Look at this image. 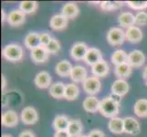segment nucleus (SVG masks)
<instances>
[{"mask_svg": "<svg viewBox=\"0 0 147 137\" xmlns=\"http://www.w3.org/2000/svg\"><path fill=\"white\" fill-rule=\"evenodd\" d=\"M99 111L106 118L117 117L120 111V101L113 96H107L100 101Z\"/></svg>", "mask_w": 147, "mask_h": 137, "instance_id": "obj_1", "label": "nucleus"}, {"mask_svg": "<svg viewBox=\"0 0 147 137\" xmlns=\"http://www.w3.org/2000/svg\"><path fill=\"white\" fill-rule=\"evenodd\" d=\"M2 55L5 59L11 62H18L22 60L24 56V49L19 44L17 43H10L2 50Z\"/></svg>", "mask_w": 147, "mask_h": 137, "instance_id": "obj_2", "label": "nucleus"}, {"mask_svg": "<svg viewBox=\"0 0 147 137\" xmlns=\"http://www.w3.org/2000/svg\"><path fill=\"white\" fill-rule=\"evenodd\" d=\"M106 38H107L108 43L111 46H113V47L123 45L126 40L125 32L121 28L117 27L111 28L107 32V37Z\"/></svg>", "mask_w": 147, "mask_h": 137, "instance_id": "obj_3", "label": "nucleus"}, {"mask_svg": "<svg viewBox=\"0 0 147 137\" xmlns=\"http://www.w3.org/2000/svg\"><path fill=\"white\" fill-rule=\"evenodd\" d=\"M82 86L86 93L90 96H94L100 91L101 82L100 78L96 77V76H90L85 80V82L82 83Z\"/></svg>", "mask_w": 147, "mask_h": 137, "instance_id": "obj_4", "label": "nucleus"}, {"mask_svg": "<svg viewBox=\"0 0 147 137\" xmlns=\"http://www.w3.org/2000/svg\"><path fill=\"white\" fill-rule=\"evenodd\" d=\"M20 119H21L22 123L27 125H32L37 124L38 121V113L37 110L32 106H28L25 107L21 111V114H20Z\"/></svg>", "mask_w": 147, "mask_h": 137, "instance_id": "obj_5", "label": "nucleus"}, {"mask_svg": "<svg viewBox=\"0 0 147 137\" xmlns=\"http://www.w3.org/2000/svg\"><path fill=\"white\" fill-rule=\"evenodd\" d=\"M146 60L145 55L143 51L139 49H134L128 53V61L127 63L133 69H137L142 67Z\"/></svg>", "mask_w": 147, "mask_h": 137, "instance_id": "obj_6", "label": "nucleus"}, {"mask_svg": "<svg viewBox=\"0 0 147 137\" xmlns=\"http://www.w3.org/2000/svg\"><path fill=\"white\" fill-rule=\"evenodd\" d=\"M26 21V14L19 8L14 9L7 15V22L12 27H19Z\"/></svg>", "mask_w": 147, "mask_h": 137, "instance_id": "obj_7", "label": "nucleus"}, {"mask_svg": "<svg viewBox=\"0 0 147 137\" xmlns=\"http://www.w3.org/2000/svg\"><path fill=\"white\" fill-rule=\"evenodd\" d=\"M130 90V86L128 82L123 79H118L113 83L111 87V93L117 97H123L128 93Z\"/></svg>", "mask_w": 147, "mask_h": 137, "instance_id": "obj_8", "label": "nucleus"}, {"mask_svg": "<svg viewBox=\"0 0 147 137\" xmlns=\"http://www.w3.org/2000/svg\"><path fill=\"white\" fill-rule=\"evenodd\" d=\"M88 49H89V47L86 43L77 42L72 46L71 49H70V56H71V58L74 60H77V61L84 60V58L86 54H87Z\"/></svg>", "mask_w": 147, "mask_h": 137, "instance_id": "obj_9", "label": "nucleus"}, {"mask_svg": "<svg viewBox=\"0 0 147 137\" xmlns=\"http://www.w3.org/2000/svg\"><path fill=\"white\" fill-rule=\"evenodd\" d=\"M1 124L5 127L14 128L18 124V115L13 110L4 111L1 117Z\"/></svg>", "mask_w": 147, "mask_h": 137, "instance_id": "obj_10", "label": "nucleus"}, {"mask_svg": "<svg viewBox=\"0 0 147 137\" xmlns=\"http://www.w3.org/2000/svg\"><path fill=\"white\" fill-rule=\"evenodd\" d=\"M49 53L48 52L46 48L43 47V46H39V47L30 51V58L33 60V62L37 64L46 62L49 59Z\"/></svg>", "mask_w": 147, "mask_h": 137, "instance_id": "obj_11", "label": "nucleus"}, {"mask_svg": "<svg viewBox=\"0 0 147 137\" xmlns=\"http://www.w3.org/2000/svg\"><path fill=\"white\" fill-rule=\"evenodd\" d=\"M124 120V133L131 134V135H137L141 132V125L140 123L134 117L123 118Z\"/></svg>", "mask_w": 147, "mask_h": 137, "instance_id": "obj_12", "label": "nucleus"}, {"mask_svg": "<svg viewBox=\"0 0 147 137\" xmlns=\"http://www.w3.org/2000/svg\"><path fill=\"white\" fill-rule=\"evenodd\" d=\"M69 24V18H67L65 16L60 13V14H56L50 18L49 21V26L53 30H57V31H60L67 28Z\"/></svg>", "mask_w": 147, "mask_h": 137, "instance_id": "obj_13", "label": "nucleus"}, {"mask_svg": "<svg viewBox=\"0 0 147 137\" xmlns=\"http://www.w3.org/2000/svg\"><path fill=\"white\" fill-rule=\"evenodd\" d=\"M51 76L48 72H40L35 77L34 82L38 89H47L52 85Z\"/></svg>", "mask_w": 147, "mask_h": 137, "instance_id": "obj_14", "label": "nucleus"}, {"mask_svg": "<svg viewBox=\"0 0 147 137\" xmlns=\"http://www.w3.org/2000/svg\"><path fill=\"white\" fill-rule=\"evenodd\" d=\"M143 31L141 30V28L137 26H133L129 28L126 29L125 31V38L126 40L129 41L130 43H139L142 39H143Z\"/></svg>", "mask_w": 147, "mask_h": 137, "instance_id": "obj_15", "label": "nucleus"}, {"mask_svg": "<svg viewBox=\"0 0 147 137\" xmlns=\"http://www.w3.org/2000/svg\"><path fill=\"white\" fill-rule=\"evenodd\" d=\"M102 59V53L100 52V49L96 48H89L87 54L84 58V61L90 67H92Z\"/></svg>", "mask_w": 147, "mask_h": 137, "instance_id": "obj_16", "label": "nucleus"}, {"mask_svg": "<svg viewBox=\"0 0 147 137\" xmlns=\"http://www.w3.org/2000/svg\"><path fill=\"white\" fill-rule=\"evenodd\" d=\"M88 78V72L85 67L82 65H76L73 67L71 74H70V79H71L75 83H83L85 80Z\"/></svg>", "mask_w": 147, "mask_h": 137, "instance_id": "obj_17", "label": "nucleus"}, {"mask_svg": "<svg viewBox=\"0 0 147 137\" xmlns=\"http://www.w3.org/2000/svg\"><path fill=\"white\" fill-rule=\"evenodd\" d=\"M72 69H73V66L67 59L60 60L59 62L57 63V65H56V67H55L56 73L62 78L70 77Z\"/></svg>", "mask_w": 147, "mask_h": 137, "instance_id": "obj_18", "label": "nucleus"}, {"mask_svg": "<svg viewBox=\"0 0 147 137\" xmlns=\"http://www.w3.org/2000/svg\"><path fill=\"white\" fill-rule=\"evenodd\" d=\"M92 72L93 76L98 78H105L107 77L110 72V66L106 60L102 59L97 64L92 67Z\"/></svg>", "mask_w": 147, "mask_h": 137, "instance_id": "obj_19", "label": "nucleus"}, {"mask_svg": "<svg viewBox=\"0 0 147 137\" xmlns=\"http://www.w3.org/2000/svg\"><path fill=\"white\" fill-rule=\"evenodd\" d=\"M100 101H99L95 96H88L86 97L82 103L83 109L87 111V113H94L97 111H99Z\"/></svg>", "mask_w": 147, "mask_h": 137, "instance_id": "obj_20", "label": "nucleus"}, {"mask_svg": "<svg viewBox=\"0 0 147 137\" xmlns=\"http://www.w3.org/2000/svg\"><path fill=\"white\" fill-rule=\"evenodd\" d=\"M110 132L114 134H121L124 133V120L123 118L114 117L110 119L108 124Z\"/></svg>", "mask_w": 147, "mask_h": 137, "instance_id": "obj_21", "label": "nucleus"}, {"mask_svg": "<svg viewBox=\"0 0 147 137\" xmlns=\"http://www.w3.org/2000/svg\"><path fill=\"white\" fill-rule=\"evenodd\" d=\"M24 44H25V47L30 49V51L35 49L36 48L39 47V46H41L39 33H37V32L28 33L24 38Z\"/></svg>", "mask_w": 147, "mask_h": 137, "instance_id": "obj_22", "label": "nucleus"}, {"mask_svg": "<svg viewBox=\"0 0 147 137\" xmlns=\"http://www.w3.org/2000/svg\"><path fill=\"white\" fill-rule=\"evenodd\" d=\"M80 13V8L78 5L74 2H68L64 4V6L61 8V14L67 18H75Z\"/></svg>", "mask_w": 147, "mask_h": 137, "instance_id": "obj_23", "label": "nucleus"}, {"mask_svg": "<svg viewBox=\"0 0 147 137\" xmlns=\"http://www.w3.org/2000/svg\"><path fill=\"white\" fill-rule=\"evenodd\" d=\"M83 124L80 119H71L68 127V134L71 137H79L82 134Z\"/></svg>", "mask_w": 147, "mask_h": 137, "instance_id": "obj_24", "label": "nucleus"}, {"mask_svg": "<svg viewBox=\"0 0 147 137\" xmlns=\"http://www.w3.org/2000/svg\"><path fill=\"white\" fill-rule=\"evenodd\" d=\"M118 23L126 29L135 25V16L131 12H123L118 16Z\"/></svg>", "mask_w": 147, "mask_h": 137, "instance_id": "obj_25", "label": "nucleus"}, {"mask_svg": "<svg viewBox=\"0 0 147 137\" xmlns=\"http://www.w3.org/2000/svg\"><path fill=\"white\" fill-rule=\"evenodd\" d=\"M65 89H66V85L63 82H57L50 86L49 92L51 97L59 100L65 98Z\"/></svg>", "mask_w": 147, "mask_h": 137, "instance_id": "obj_26", "label": "nucleus"}, {"mask_svg": "<svg viewBox=\"0 0 147 137\" xmlns=\"http://www.w3.org/2000/svg\"><path fill=\"white\" fill-rule=\"evenodd\" d=\"M69 121L70 120L65 115L56 116L52 124L53 128L56 130V132H67Z\"/></svg>", "mask_w": 147, "mask_h": 137, "instance_id": "obj_27", "label": "nucleus"}, {"mask_svg": "<svg viewBox=\"0 0 147 137\" xmlns=\"http://www.w3.org/2000/svg\"><path fill=\"white\" fill-rule=\"evenodd\" d=\"M114 73L119 79H127L133 73V68L128 63H123L115 66Z\"/></svg>", "mask_w": 147, "mask_h": 137, "instance_id": "obj_28", "label": "nucleus"}, {"mask_svg": "<svg viewBox=\"0 0 147 137\" xmlns=\"http://www.w3.org/2000/svg\"><path fill=\"white\" fill-rule=\"evenodd\" d=\"M134 113L140 118L147 117V100L140 99L134 105Z\"/></svg>", "mask_w": 147, "mask_h": 137, "instance_id": "obj_29", "label": "nucleus"}, {"mask_svg": "<svg viewBox=\"0 0 147 137\" xmlns=\"http://www.w3.org/2000/svg\"><path fill=\"white\" fill-rule=\"evenodd\" d=\"M111 61L115 66L127 63L128 61V53H126L123 49H117L111 54Z\"/></svg>", "mask_w": 147, "mask_h": 137, "instance_id": "obj_30", "label": "nucleus"}, {"mask_svg": "<svg viewBox=\"0 0 147 137\" xmlns=\"http://www.w3.org/2000/svg\"><path fill=\"white\" fill-rule=\"evenodd\" d=\"M80 94V89L75 83H69L66 85L65 99L68 101H74L78 98Z\"/></svg>", "mask_w": 147, "mask_h": 137, "instance_id": "obj_31", "label": "nucleus"}, {"mask_svg": "<svg viewBox=\"0 0 147 137\" xmlns=\"http://www.w3.org/2000/svg\"><path fill=\"white\" fill-rule=\"evenodd\" d=\"M38 4L37 1H22L19 4V9L25 14H32L37 11Z\"/></svg>", "mask_w": 147, "mask_h": 137, "instance_id": "obj_32", "label": "nucleus"}, {"mask_svg": "<svg viewBox=\"0 0 147 137\" xmlns=\"http://www.w3.org/2000/svg\"><path fill=\"white\" fill-rule=\"evenodd\" d=\"M101 9L105 11H113V10L119 9L124 5V2L121 1H101L100 2Z\"/></svg>", "mask_w": 147, "mask_h": 137, "instance_id": "obj_33", "label": "nucleus"}, {"mask_svg": "<svg viewBox=\"0 0 147 137\" xmlns=\"http://www.w3.org/2000/svg\"><path fill=\"white\" fill-rule=\"evenodd\" d=\"M46 49L48 50V52L49 54H57L59 50H60V43L59 42V40L57 38H52V39L50 40V42L49 43V45L47 46Z\"/></svg>", "mask_w": 147, "mask_h": 137, "instance_id": "obj_34", "label": "nucleus"}, {"mask_svg": "<svg viewBox=\"0 0 147 137\" xmlns=\"http://www.w3.org/2000/svg\"><path fill=\"white\" fill-rule=\"evenodd\" d=\"M135 25L141 27L147 26V13L145 11H139L135 15Z\"/></svg>", "mask_w": 147, "mask_h": 137, "instance_id": "obj_35", "label": "nucleus"}, {"mask_svg": "<svg viewBox=\"0 0 147 137\" xmlns=\"http://www.w3.org/2000/svg\"><path fill=\"white\" fill-rule=\"evenodd\" d=\"M126 5L134 10H144L147 8V1H127Z\"/></svg>", "mask_w": 147, "mask_h": 137, "instance_id": "obj_36", "label": "nucleus"}, {"mask_svg": "<svg viewBox=\"0 0 147 137\" xmlns=\"http://www.w3.org/2000/svg\"><path fill=\"white\" fill-rule=\"evenodd\" d=\"M39 38H40V43H41V46H43V47H47L49 43L50 42V40L52 39L51 36L46 32L39 33Z\"/></svg>", "mask_w": 147, "mask_h": 137, "instance_id": "obj_37", "label": "nucleus"}, {"mask_svg": "<svg viewBox=\"0 0 147 137\" xmlns=\"http://www.w3.org/2000/svg\"><path fill=\"white\" fill-rule=\"evenodd\" d=\"M88 137H105V134L102 131L98 130V129H94L90 132V134H88Z\"/></svg>", "mask_w": 147, "mask_h": 137, "instance_id": "obj_38", "label": "nucleus"}, {"mask_svg": "<svg viewBox=\"0 0 147 137\" xmlns=\"http://www.w3.org/2000/svg\"><path fill=\"white\" fill-rule=\"evenodd\" d=\"M18 137H36L34 133L30 130H24L18 134Z\"/></svg>", "mask_w": 147, "mask_h": 137, "instance_id": "obj_39", "label": "nucleus"}, {"mask_svg": "<svg viewBox=\"0 0 147 137\" xmlns=\"http://www.w3.org/2000/svg\"><path fill=\"white\" fill-rule=\"evenodd\" d=\"M53 137H71V136L68 134V132H56Z\"/></svg>", "mask_w": 147, "mask_h": 137, "instance_id": "obj_40", "label": "nucleus"}, {"mask_svg": "<svg viewBox=\"0 0 147 137\" xmlns=\"http://www.w3.org/2000/svg\"><path fill=\"white\" fill-rule=\"evenodd\" d=\"M9 103V99L6 93H3L2 95V107H6V106Z\"/></svg>", "mask_w": 147, "mask_h": 137, "instance_id": "obj_41", "label": "nucleus"}, {"mask_svg": "<svg viewBox=\"0 0 147 137\" xmlns=\"http://www.w3.org/2000/svg\"><path fill=\"white\" fill-rule=\"evenodd\" d=\"M1 82H2L1 88H2V90H4L5 88H6V86H7V79H6V77H5V75L1 76Z\"/></svg>", "mask_w": 147, "mask_h": 137, "instance_id": "obj_42", "label": "nucleus"}, {"mask_svg": "<svg viewBox=\"0 0 147 137\" xmlns=\"http://www.w3.org/2000/svg\"><path fill=\"white\" fill-rule=\"evenodd\" d=\"M7 16L6 15V12H5V10H2L1 11V20H2V22H4L5 20H7Z\"/></svg>", "mask_w": 147, "mask_h": 137, "instance_id": "obj_43", "label": "nucleus"}, {"mask_svg": "<svg viewBox=\"0 0 147 137\" xmlns=\"http://www.w3.org/2000/svg\"><path fill=\"white\" fill-rule=\"evenodd\" d=\"M143 78L147 80V66H145V68L143 70Z\"/></svg>", "mask_w": 147, "mask_h": 137, "instance_id": "obj_44", "label": "nucleus"}, {"mask_svg": "<svg viewBox=\"0 0 147 137\" xmlns=\"http://www.w3.org/2000/svg\"><path fill=\"white\" fill-rule=\"evenodd\" d=\"M2 137H12V135L8 134H2Z\"/></svg>", "mask_w": 147, "mask_h": 137, "instance_id": "obj_45", "label": "nucleus"}, {"mask_svg": "<svg viewBox=\"0 0 147 137\" xmlns=\"http://www.w3.org/2000/svg\"><path fill=\"white\" fill-rule=\"evenodd\" d=\"M79 137H88V135H84V134H82V135H80Z\"/></svg>", "mask_w": 147, "mask_h": 137, "instance_id": "obj_46", "label": "nucleus"}, {"mask_svg": "<svg viewBox=\"0 0 147 137\" xmlns=\"http://www.w3.org/2000/svg\"><path fill=\"white\" fill-rule=\"evenodd\" d=\"M146 87H147V80H146Z\"/></svg>", "mask_w": 147, "mask_h": 137, "instance_id": "obj_47", "label": "nucleus"}]
</instances>
